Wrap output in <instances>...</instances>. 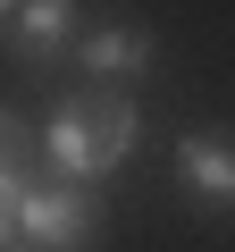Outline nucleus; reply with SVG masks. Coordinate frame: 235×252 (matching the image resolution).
<instances>
[{"mask_svg":"<svg viewBox=\"0 0 235 252\" xmlns=\"http://www.w3.org/2000/svg\"><path fill=\"white\" fill-rule=\"evenodd\" d=\"M42 177H34V135L17 118H0V193H34Z\"/></svg>","mask_w":235,"mask_h":252,"instance_id":"6","label":"nucleus"},{"mask_svg":"<svg viewBox=\"0 0 235 252\" xmlns=\"http://www.w3.org/2000/svg\"><path fill=\"white\" fill-rule=\"evenodd\" d=\"M0 42H9V59L42 67L76 42V9L67 0H0Z\"/></svg>","mask_w":235,"mask_h":252,"instance_id":"3","label":"nucleus"},{"mask_svg":"<svg viewBox=\"0 0 235 252\" xmlns=\"http://www.w3.org/2000/svg\"><path fill=\"white\" fill-rule=\"evenodd\" d=\"M135 135H143V118L126 109V101H59L51 109V135H42V152H51V168H59V185H101L118 160L135 152Z\"/></svg>","mask_w":235,"mask_h":252,"instance_id":"1","label":"nucleus"},{"mask_svg":"<svg viewBox=\"0 0 235 252\" xmlns=\"http://www.w3.org/2000/svg\"><path fill=\"white\" fill-rule=\"evenodd\" d=\"M92 227H101L92 185H59V177H51V185L26 193V252H84Z\"/></svg>","mask_w":235,"mask_h":252,"instance_id":"2","label":"nucleus"},{"mask_svg":"<svg viewBox=\"0 0 235 252\" xmlns=\"http://www.w3.org/2000/svg\"><path fill=\"white\" fill-rule=\"evenodd\" d=\"M84 67L92 76H135V67H151V34L143 26H101V34H84Z\"/></svg>","mask_w":235,"mask_h":252,"instance_id":"5","label":"nucleus"},{"mask_svg":"<svg viewBox=\"0 0 235 252\" xmlns=\"http://www.w3.org/2000/svg\"><path fill=\"white\" fill-rule=\"evenodd\" d=\"M0 252H26V193H0Z\"/></svg>","mask_w":235,"mask_h":252,"instance_id":"7","label":"nucleus"},{"mask_svg":"<svg viewBox=\"0 0 235 252\" xmlns=\"http://www.w3.org/2000/svg\"><path fill=\"white\" fill-rule=\"evenodd\" d=\"M176 168L193 177V193H202V202H235V143H218V135H185Z\"/></svg>","mask_w":235,"mask_h":252,"instance_id":"4","label":"nucleus"}]
</instances>
